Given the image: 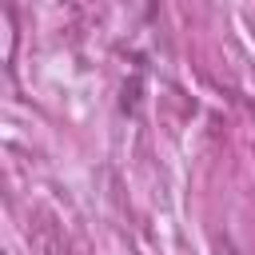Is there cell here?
I'll list each match as a JSON object with an SVG mask.
<instances>
[{
	"instance_id": "6da1fadb",
	"label": "cell",
	"mask_w": 255,
	"mask_h": 255,
	"mask_svg": "<svg viewBox=\"0 0 255 255\" xmlns=\"http://www.w3.org/2000/svg\"><path fill=\"white\" fill-rule=\"evenodd\" d=\"M219 255H235V251H219Z\"/></svg>"
}]
</instances>
